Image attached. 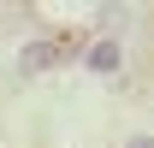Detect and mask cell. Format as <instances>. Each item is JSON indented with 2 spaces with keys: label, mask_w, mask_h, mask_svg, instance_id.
I'll list each match as a JSON object with an SVG mask.
<instances>
[{
  "label": "cell",
  "mask_w": 154,
  "mask_h": 148,
  "mask_svg": "<svg viewBox=\"0 0 154 148\" xmlns=\"http://www.w3.org/2000/svg\"><path fill=\"white\" fill-rule=\"evenodd\" d=\"M48 65H59V42H30V48H24V59H18L24 77H42Z\"/></svg>",
  "instance_id": "1"
},
{
  "label": "cell",
  "mask_w": 154,
  "mask_h": 148,
  "mask_svg": "<svg viewBox=\"0 0 154 148\" xmlns=\"http://www.w3.org/2000/svg\"><path fill=\"white\" fill-rule=\"evenodd\" d=\"M83 59H89V71H119V42H113V36H101Z\"/></svg>",
  "instance_id": "2"
},
{
  "label": "cell",
  "mask_w": 154,
  "mask_h": 148,
  "mask_svg": "<svg viewBox=\"0 0 154 148\" xmlns=\"http://www.w3.org/2000/svg\"><path fill=\"white\" fill-rule=\"evenodd\" d=\"M125 148H154V136H131V142H125Z\"/></svg>",
  "instance_id": "3"
}]
</instances>
